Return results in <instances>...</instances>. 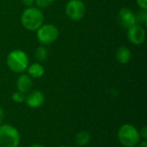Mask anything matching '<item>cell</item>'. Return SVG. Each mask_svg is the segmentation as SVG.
<instances>
[{
    "label": "cell",
    "instance_id": "6da1fadb",
    "mask_svg": "<svg viewBox=\"0 0 147 147\" xmlns=\"http://www.w3.org/2000/svg\"><path fill=\"white\" fill-rule=\"evenodd\" d=\"M21 22L27 30L36 31L43 24L44 16L39 8L28 7L22 14Z\"/></svg>",
    "mask_w": 147,
    "mask_h": 147
},
{
    "label": "cell",
    "instance_id": "7a4b0ae2",
    "mask_svg": "<svg viewBox=\"0 0 147 147\" xmlns=\"http://www.w3.org/2000/svg\"><path fill=\"white\" fill-rule=\"evenodd\" d=\"M117 138L120 143L125 147H135L140 142L139 130L132 124L122 125L117 133Z\"/></svg>",
    "mask_w": 147,
    "mask_h": 147
},
{
    "label": "cell",
    "instance_id": "3957f363",
    "mask_svg": "<svg viewBox=\"0 0 147 147\" xmlns=\"http://www.w3.org/2000/svg\"><path fill=\"white\" fill-rule=\"evenodd\" d=\"M18 130L9 124L0 125V147H18L20 145Z\"/></svg>",
    "mask_w": 147,
    "mask_h": 147
},
{
    "label": "cell",
    "instance_id": "277c9868",
    "mask_svg": "<svg viewBox=\"0 0 147 147\" xmlns=\"http://www.w3.org/2000/svg\"><path fill=\"white\" fill-rule=\"evenodd\" d=\"M7 65L14 72L22 73L28 66V55L22 50H14L7 57Z\"/></svg>",
    "mask_w": 147,
    "mask_h": 147
},
{
    "label": "cell",
    "instance_id": "5b68a950",
    "mask_svg": "<svg viewBox=\"0 0 147 147\" xmlns=\"http://www.w3.org/2000/svg\"><path fill=\"white\" fill-rule=\"evenodd\" d=\"M36 31L38 40L45 45L54 42L59 37V29L53 24H42Z\"/></svg>",
    "mask_w": 147,
    "mask_h": 147
},
{
    "label": "cell",
    "instance_id": "8992f818",
    "mask_svg": "<svg viewBox=\"0 0 147 147\" xmlns=\"http://www.w3.org/2000/svg\"><path fill=\"white\" fill-rule=\"evenodd\" d=\"M67 16L72 21H79L85 14V5L81 0H71L65 7Z\"/></svg>",
    "mask_w": 147,
    "mask_h": 147
},
{
    "label": "cell",
    "instance_id": "52a82bcc",
    "mask_svg": "<svg viewBox=\"0 0 147 147\" xmlns=\"http://www.w3.org/2000/svg\"><path fill=\"white\" fill-rule=\"evenodd\" d=\"M127 37L131 43L141 45L146 40V30L140 24H134L127 28Z\"/></svg>",
    "mask_w": 147,
    "mask_h": 147
},
{
    "label": "cell",
    "instance_id": "ba28073f",
    "mask_svg": "<svg viewBox=\"0 0 147 147\" xmlns=\"http://www.w3.org/2000/svg\"><path fill=\"white\" fill-rule=\"evenodd\" d=\"M118 21L121 26L124 28H129L133 25L136 24L135 14L128 8H122L118 14Z\"/></svg>",
    "mask_w": 147,
    "mask_h": 147
},
{
    "label": "cell",
    "instance_id": "9c48e42d",
    "mask_svg": "<svg viewBox=\"0 0 147 147\" xmlns=\"http://www.w3.org/2000/svg\"><path fill=\"white\" fill-rule=\"evenodd\" d=\"M45 101V96L43 93L40 90L31 91L25 98L27 105L31 109H37L40 107Z\"/></svg>",
    "mask_w": 147,
    "mask_h": 147
},
{
    "label": "cell",
    "instance_id": "30bf717a",
    "mask_svg": "<svg viewBox=\"0 0 147 147\" xmlns=\"http://www.w3.org/2000/svg\"><path fill=\"white\" fill-rule=\"evenodd\" d=\"M16 87L18 91L23 94L28 93L33 87V82L31 78L26 74L20 75L16 80Z\"/></svg>",
    "mask_w": 147,
    "mask_h": 147
},
{
    "label": "cell",
    "instance_id": "8fae6325",
    "mask_svg": "<svg viewBox=\"0 0 147 147\" xmlns=\"http://www.w3.org/2000/svg\"><path fill=\"white\" fill-rule=\"evenodd\" d=\"M131 56H132V53H131L130 49L125 46L119 47L115 53L116 60L121 64H127L129 60L131 59Z\"/></svg>",
    "mask_w": 147,
    "mask_h": 147
},
{
    "label": "cell",
    "instance_id": "7c38bea8",
    "mask_svg": "<svg viewBox=\"0 0 147 147\" xmlns=\"http://www.w3.org/2000/svg\"><path fill=\"white\" fill-rule=\"evenodd\" d=\"M28 72L30 78H40L44 75L45 69L40 63H34L28 66Z\"/></svg>",
    "mask_w": 147,
    "mask_h": 147
},
{
    "label": "cell",
    "instance_id": "4fadbf2b",
    "mask_svg": "<svg viewBox=\"0 0 147 147\" xmlns=\"http://www.w3.org/2000/svg\"><path fill=\"white\" fill-rule=\"evenodd\" d=\"M76 143L78 146L83 147L87 146L90 140V135L86 131H81L76 135Z\"/></svg>",
    "mask_w": 147,
    "mask_h": 147
},
{
    "label": "cell",
    "instance_id": "5bb4252c",
    "mask_svg": "<svg viewBox=\"0 0 147 147\" xmlns=\"http://www.w3.org/2000/svg\"><path fill=\"white\" fill-rule=\"evenodd\" d=\"M48 56L47 50L44 47H39L34 52V59L39 62H43L47 59Z\"/></svg>",
    "mask_w": 147,
    "mask_h": 147
},
{
    "label": "cell",
    "instance_id": "9a60e30c",
    "mask_svg": "<svg viewBox=\"0 0 147 147\" xmlns=\"http://www.w3.org/2000/svg\"><path fill=\"white\" fill-rule=\"evenodd\" d=\"M135 18H136V23L140 24V25H146L147 23V11L142 9V11H140V13H138V15H135Z\"/></svg>",
    "mask_w": 147,
    "mask_h": 147
},
{
    "label": "cell",
    "instance_id": "2e32d148",
    "mask_svg": "<svg viewBox=\"0 0 147 147\" xmlns=\"http://www.w3.org/2000/svg\"><path fill=\"white\" fill-rule=\"evenodd\" d=\"M12 101L14 102H16V103H22L23 102H25V98H26V96L25 94L20 92V91H16L15 93H13L12 96Z\"/></svg>",
    "mask_w": 147,
    "mask_h": 147
},
{
    "label": "cell",
    "instance_id": "e0dca14e",
    "mask_svg": "<svg viewBox=\"0 0 147 147\" xmlns=\"http://www.w3.org/2000/svg\"><path fill=\"white\" fill-rule=\"evenodd\" d=\"M34 3L39 8L46 9L48 8L53 3V0H34Z\"/></svg>",
    "mask_w": 147,
    "mask_h": 147
},
{
    "label": "cell",
    "instance_id": "ac0fdd59",
    "mask_svg": "<svg viewBox=\"0 0 147 147\" xmlns=\"http://www.w3.org/2000/svg\"><path fill=\"white\" fill-rule=\"evenodd\" d=\"M137 3L139 7H140L142 9L144 10L147 9V0H137Z\"/></svg>",
    "mask_w": 147,
    "mask_h": 147
},
{
    "label": "cell",
    "instance_id": "d6986e66",
    "mask_svg": "<svg viewBox=\"0 0 147 147\" xmlns=\"http://www.w3.org/2000/svg\"><path fill=\"white\" fill-rule=\"evenodd\" d=\"M140 133V138H143L144 140H146L147 138V127L146 126H144L140 131H139Z\"/></svg>",
    "mask_w": 147,
    "mask_h": 147
},
{
    "label": "cell",
    "instance_id": "ffe728a7",
    "mask_svg": "<svg viewBox=\"0 0 147 147\" xmlns=\"http://www.w3.org/2000/svg\"><path fill=\"white\" fill-rule=\"evenodd\" d=\"M22 3L27 7H32L34 3V0H22Z\"/></svg>",
    "mask_w": 147,
    "mask_h": 147
},
{
    "label": "cell",
    "instance_id": "44dd1931",
    "mask_svg": "<svg viewBox=\"0 0 147 147\" xmlns=\"http://www.w3.org/2000/svg\"><path fill=\"white\" fill-rule=\"evenodd\" d=\"M4 120V111L3 110V109L0 107V125L3 124Z\"/></svg>",
    "mask_w": 147,
    "mask_h": 147
},
{
    "label": "cell",
    "instance_id": "7402d4cb",
    "mask_svg": "<svg viewBox=\"0 0 147 147\" xmlns=\"http://www.w3.org/2000/svg\"><path fill=\"white\" fill-rule=\"evenodd\" d=\"M137 146H138V147H147V141L145 140L140 142Z\"/></svg>",
    "mask_w": 147,
    "mask_h": 147
},
{
    "label": "cell",
    "instance_id": "603a6c76",
    "mask_svg": "<svg viewBox=\"0 0 147 147\" xmlns=\"http://www.w3.org/2000/svg\"><path fill=\"white\" fill-rule=\"evenodd\" d=\"M29 147H44L42 145H40V144H34V145H32V146H30Z\"/></svg>",
    "mask_w": 147,
    "mask_h": 147
},
{
    "label": "cell",
    "instance_id": "cb8c5ba5",
    "mask_svg": "<svg viewBox=\"0 0 147 147\" xmlns=\"http://www.w3.org/2000/svg\"><path fill=\"white\" fill-rule=\"evenodd\" d=\"M77 147H80V146H77Z\"/></svg>",
    "mask_w": 147,
    "mask_h": 147
}]
</instances>
